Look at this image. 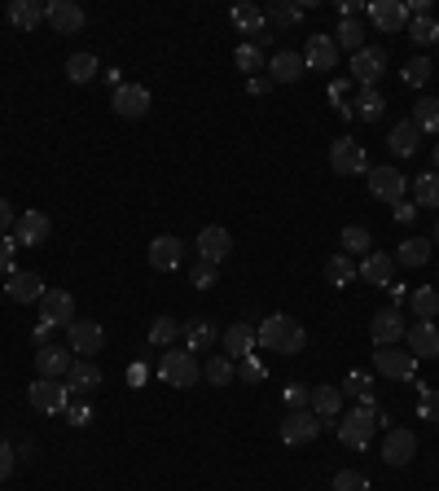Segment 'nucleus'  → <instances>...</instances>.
<instances>
[{
  "mask_svg": "<svg viewBox=\"0 0 439 491\" xmlns=\"http://www.w3.org/2000/svg\"><path fill=\"white\" fill-rule=\"evenodd\" d=\"M229 18H233V26L246 31V35H260V31H264V9H260V5H233Z\"/></svg>",
  "mask_w": 439,
  "mask_h": 491,
  "instance_id": "37",
  "label": "nucleus"
},
{
  "mask_svg": "<svg viewBox=\"0 0 439 491\" xmlns=\"http://www.w3.org/2000/svg\"><path fill=\"white\" fill-rule=\"evenodd\" d=\"M277 435H281V443H291V447H299V443H312L321 435V417L312 413V408H291Z\"/></svg>",
  "mask_w": 439,
  "mask_h": 491,
  "instance_id": "8",
  "label": "nucleus"
},
{
  "mask_svg": "<svg viewBox=\"0 0 439 491\" xmlns=\"http://www.w3.org/2000/svg\"><path fill=\"white\" fill-rule=\"evenodd\" d=\"M5 290H9L14 303H40V298H45V276H40V272L18 268V272H9Z\"/></svg>",
  "mask_w": 439,
  "mask_h": 491,
  "instance_id": "24",
  "label": "nucleus"
},
{
  "mask_svg": "<svg viewBox=\"0 0 439 491\" xmlns=\"http://www.w3.org/2000/svg\"><path fill=\"white\" fill-rule=\"evenodd\" d=\"M334 45L347 53H361L365 49V26H361V18H342L339 23V35H334Z\"/></svg>",
  "mask_w": 439,
  "mask_h": 491,
  "instance_id": "38",
  "label": "nucleus"
},
{
  "mask_svg": "<svg viewBox=\"0 0 439 491\" xmlns=\"http://www.w3.org/2000/svg\"><path fill=\"white\" fill-rule=\"evenodd\" d=\"M373 430H378V421H373V408H365V404H356L352 413L339 417V439H342V447H352V452H365L369 439H373Z\"/></svg>",
  "mask_w": 439,
  "mask_h": 491,
  "instance_id": "3",
  "label": "nucleus"
},
{
  "mask_svg": "<svg viewBox=\"0 0 439 491\" xmlns=\"http://www.w3.org/2000/svg\"><path fill=\"white\" fill-rule=\"evenodd\" d=\"M404 334H409V320H404V312L391 303V307H383V312H373V320H369V338H373V346H400L404 343Z\"/></svg>",
  "mask_w": 439,
  "mask_h": 491,
  "instance_id": "6",
  "label": "nucleus"
},
{
  "mask_svg": "<svg viewBox=\"0 0 439 491\" xmlns=\"http://www.w3.org/2000/svg\"><path fill=\"white\" fill-rule=\"evenodd\" d=\"M413 215H417L413 202H395V220H400V224H413Z\"/></svg>",
  "mask_w": 439,
  "mask_h": 491,
  "instance_id": "59",
  "label": "nucleus"
},
{
  "mask_svg": "<svg viewBox=\"0 0 439 491\" xmlns=\"http://www.w3.org/2000/svg\"><path fill=\"white\" fill-rule=\"evenodd\" d=\"M369 386H373V382H369V373H347V382H342L339 391L352 395V399H356V404H365V408H378V404H373V395H369Z\"/></svg>",
  "mask_w": 439,
  "mask_h": 491,
  "instance_id": "43",
  "label": "nucleus"
},
{
  "mask_svg": "<svg viewBox=\"0 0 439 491\" xmlns=\"http://www.w3.org/2000/svg\"><path fill=\"white\" fill-rule=\"evenodd\" d=\"M356 281H369V286L387 290L391 281H395V255H383V250H369L365 259H361V268H356Z\"/></svg>",
  "mask_w": 439,
  "mask_h": 491,
  "instance_id": "16",
  "label": "nucleus"
},
{
  "mask_svg": "<svg viewBox=\"0 0 439 491\" xmlns=\"http://www.w3.org/2000/svg\"><path fill=\"white\" fill-rule=\"evenodd\" d=\"M66 338H71V351H79V360H88V356H97L101 346H106V329H101L97 320H71Z\"/></svg>",
  "mask_w": 439,
  "mask_h": 491,
  "instance_id": "12",
  "label": "nucleus"
},
{
  "mask_svg": "<svg viewBox=\"0 0 439 491\" xmlns=\"http://www.w3.org/2000/svg\"><path fill=\"white\" fill-rule=\"evenodd\" d=\"M9 23L18 31H36L45 23V5L40 0H9Z\"/></svg>",
  "mask_w": 439,
  "mask_h": 491,
  "instance_id": "30",
  "label": "nucleus"
},
{
  "mask_svg": "<svg viewBox=\"0 0 439 491\" xmlns=\"http://www.w3.org/2000/svg\"><path fill=\"white\" fill-rule=\"evenodd\" d=\"M369 23L378 26V31H387V35H395V31H409V5H400V0H369Z\"/></svg>",
  "mask_w": 439,
  "mask_h": 491,
  "instance_id": "11",
  "label": "nucleus"
},
{
  "mask_svg": "<svg viewBox=\"0 0 439 491\" xmlns=\"http://www.w3.org/2000/svg\"><path fill=\"white\" fill-rule=\"evenodd\" d=\"M303 62H308V71H334V66H339V45H334V35H308Z\"/></svg>",
  "mask_w": 439,
  "mask_h": 491,
  "instance_id": "25",
  "label": "nucleus"
},
{
  "mask_svg": "<svg viewBox=\"0 0 439 491\" xmlns=\"http://www.w3.org/2000/svg\"><path fill=\"white\" fill-rule=\"evenodd\" d=\"M383 105H387V101H383L378 88H361L356 101H352V115H361L365 123H373V119H383Z\"/></svg>",
  "mask_w": 439,
  "mask_h": 491,
  "instance_id": "36",
  "label": "nucleus"
},
{
  "mask_svg": "<svg viewBox=\"0 0 439 491\" xmlns=\"http://www.w3.org/2000/svg\"><path fill=\"white\" fill-rule=\"evenodd\" d=\"M75 365V356L66 351V346H40L36 351V368H40V377H66V368Z\"/></svg>",
  "mask_w": 439,
  "mask_h": 491,
  "instance_id": "27",
  "label": "nucleus"
},
{
  "mask_svg": "<svg viewBox=\"0 0 439 491\" xmlns=\"http://www.w3.org/2000/svg\"><path fill=\"white\" fill-rule=\"evenodd\" d=\"M62 382H66V391L71 395H93L101 386V368L93 365V360H75Z\"/></svg>",
  "mask_w": 439,
  "mask_h": 491,
  "instance_id": "26",
  "label": "nucleus"
},
{
  "mask_svg": "<svg viewBox=\"0 0 439 491\" xmlns=\"http://www.w3.org/2000/svg\"><path fill=\"white\" fill-rule=\"evenodd\" d=\"M158 377H163L168 386L189 391V386H198V377H202V365L194 360V351H163V360H158Z\"/></svg>",
  "mask_w": 439,
  "mask_h": 491,
  "instance_id": "4",
  "label": "nucleus"
},
{
  "mask_svg": "<svg viewBox=\"0 0 439 491\" xmlns=\"http://www.w3.org/2000/svg\"><path fill=\"white\" fill-rule=\"evenodd\" d=\"M233 62H238V71H246L250 79H255V71H269V57H264V49L260 45H238V53H233Z\"/></svg>",
  "mask_w": 439,
  "mask_h": 491,
  "instance_id": "39",
  "label": "nucleus"
},
{
  "mask_svg": "<svg viewBox=\"0 0 439 491\" xmlns=\"http://www.w3.org/2000/svg\"><path fill=\"white\" fill-rule=\"evenodd\" d=\"M45 23H49L57 35H75V31L84 26V9H79L75 0H49V5H45Z\"/></svg>",
  "mask_w": 439,
  "mask_h": 491,
  "instance_id": "20",
  "label": "nucleus"
},
{
  "mask_svg": "<svg viewBox=\"0 0 439 491\" xmlns=\"http://www.w3.org/2000/svg\"><path fill=\"white\" fill-rule=\"evenodd\" d=\"M413 206H431V211H439V172L413 175Z\"/></svg>",
  "mask_w": 439,
  "mask_h": 491,
  "instance_id": "33",
  "label": "nucleus"
},
{
  "mask_svg": "<svg viewBox=\"0 0 439 491\" xmlns=\"http://www.w3.org/2000/svg\"><path fill=\"white\" fill-rule=\"evenodd\" d=\"M373 368H378L383 377H391V382H413L417 356L409 346H378V351H373Z\"/></svg>",
  "mask_w": 439,
  "mask_h": 491,
  "instance_id": "5",
  "label": "nucleus"
},
{
  "mask_svg": "<svg viewBox=\"0 0 439 491\" xmlns=\"http://www.w3.org/2000/svg\"><path fill=\"white\" fill-rule=\"evenodd\" d=\"M404 346L417 360H439V325L435 320H413L409 334H404Z\"/></svg>",
  "mask_w": 439,
  "mask_h": 491,
  "instance_id": "13",
  "label": "nucleus"
},
{
  "mask_svg": "<svg viewBox=\"0 0 439 491\" xmlns=\"http://www.w3.org/2000/svg\"><path fill=\"white\" fill-rule=\"evenodd\" d=\"M325 281H330V286H352V281H356V264H352V255H330V259H325Z\"/></svg>",
  "mask_w": 439,
  "mask_h": 491,
  "instance_id": "35",
  "label": "nucleus"
},
{
  "mask_svg": "<svg viewBox=\"0 0 439 491\" xmlns=\"http://www.w3.org/2000/svg\"><path fill=\"white\" fill-rule=\"evenodd\" d=\"M264 373H269V368L260 365L255 356H246V360H238V382H250V386H255V382H264Z\"/></svg>",
  "mask_w": 439,
  "mask_h": 491,
  "instance_id": "51",
  "label": "nucleus"
},
{
  "mask_svg": "<svg viewBox=\"0 0 439 491\" xmlns=\"http://www.w3.org/2000/svg\"><path fill=\"white\" fill-rule=\"evenodd\" d=\"M9 474H14V447H9V443L0 439V483H5Z\"/></svg>",
  "mask_w": 439,
  "mask_h": 491,
  "instance_id": "56",
  "label": "nucleus"
},
{
  "mask_svg": "<svg viewBox=\"0 0 439 491\" xmlns=\"http://www.w3.org/2000/svg\"><path fill=\"white\" fill-rule=\"evenodd\" d=\"M413 456H417V435L413 430H391L387 439H383V461H387L391 469H404Z\"/></svg>",
  "mask_w": 439,
  "mask_h": 491,
  "instance_id": "22",
  "label": "nucleus"
},
{
  "mask_svg": "<svg viewBox=\"0 0 439 491\" xmlns=\"http://www.w3.org/2000/svg\"><path fill=\"white\" fill-rule=\"evenodd\" d=\"M417 413H422L426 421H439V391H431V386H426V391H422V399H417Z\"/></svg>",
  "mask_w": 439,
  "mask_h": 491,
  "instance_id": "53",
  "label": "nucleus"
},
{
  "mask_svg": "<svg viewBox=\"0 0 439 491\" xmlns=\"http://www.w3.org/2000/svg\"><path fill=\"white\" fill-rule=\"evenodd\" d=\"M409 303H413V316L417 320H435L439 316V290H431V286L413 290V295H409Z\"/></svg>",
  "mask_w": 439,
  "mask_h": 491,
  "instance_id": "42",
  "label": "nucleus"
},
{
  "mask_svg": "<svg viewBox=\"0 0 439 491\" xmlns=\"http://www.w3.org/2000/svg\"><path fill=\"white\" fill-rule=\"evenodd\" d=\"M202 377H207L211 386H229V382L238 377V368H233V360H229V356H220V351H216V356L202 365Z\"/></svg>",
  "mask_w": 439,
  "mask_h": 491,
  "instance_id": "40",
  "label": "nucleus"
},
{
  "mask_svg": "<svg viewBox=\"0 0 439 491\" xmlns=\"http://www.w3.org/2000/svg\"><path fill=\"white\" fill-rule=\"evenodd\" d=\"M281 399H286V408H308V404H312V391H308L303 382H291V386L281 391Z\"/></svg>",
  "mask_w": 439,
  "mask_h": 491,
  "instance_id": "52",
  "label": "nucleus"
},
{
  "mask_svg": "<svg viewBox=\"0 0 439 491\" xmlns=\"http://www.w3.org/2000/svg\"><path fill=\"white\" fill-rule=\"evenodd\" d=\"M101 75L110 79V93H115V88H123V71H119V66H106V71H101Z\"/></svg>",
  "mask_w": 439,
  "mask_h": 491,
  "instance_id": "61",
  "label": "nucleus"
},
{
  "mask_svg": "<svg viewBox=\"0 0 439 491\" xmlns=\"http://www.w3.org/2000/svg\"><path fill=\"white\" fill-rule=\"evenodd\" d=\"M435 246H439V228H435Z\"/></svg>",
  "mask_w": 439,
  "mask_h": 491,
  "instance_id": "63",
  "label": "nucleus"
},
{
  "mask_svg": "<svg viewBox=\"0 0 439 491\" xmlns=\"http://www.w3.org/2000/svg\"><path fill=\"white\" fill-rule=\"evenodd\" d=\"M431 237H409V242L395 246V264L400 268H422V264H431Z\"/></svg>",
  "mask_w": 439,
  "mask_h": 491,
  "instance_id": "29",
  "label": "nucleus"
},
{
  "mask_svg": "<svg viewBox=\"0 0 439 491\" xmlns=\"http://www.w3.org/2000/svg\"><path fill=\"white\" fill-rule=\"evenodd\" d=\"M264 18H272V23H281V26H294V23H303V5L277 0V5H269V9H264Z\"/></svg>",
  "mask_w": 439,
  "mask_h": 491,
  "instance_id": "46",
  "label": "nucleus"
},
{
  "mask_svg": "<svg viewBox=\"0 0 439 491\" xmlns=\"http://www.w3.org/2000/svg\"><path fill=\"white\" fill-rule=\"evenodd\" d=\"M185 264V242L180 237H171V233H163V237H154L149 242V268L154 272H171Z\"/></svg>",
  "mask_w": 439,
  "mask_h": 491,
  "instance_id": "18",
  "label": "nucleus"
},
{
  "mask_svg": "<svg viewBox=\"0 0 439 491\" xmlns=\"http://www.w3.org/2000/svg\"><path fill=\"white\" fill-rule=\"evenodd\" d=\"M14 224H18V215H14V206H9V202L0 197V237H5V233H14Z\"/></svg>",
  "mask_w": 439,
  "mask_h": 491,
  "instance_id": "55",
  "label": "nucleus"
},
{
  "mask_svg": "<svg viewBox=\"0 0 439 491\" xmlns=\"http://www.w3.org/2000/svg\"><path fill=\"white\" fill-rule=\"evenodd\" d=\"M269 88H272L269 75H255V79H246V93H250V97H264Z\"/></svg>",
  "mask_w": 439,
  "mask_h": 491,
  "instance_id": "57",
  "label": "nucleus"
},
{
  "mask_svg": "<svg viewBox=\"0 0 439 491\" xmlns=\"http://www.w3.org/2000/svg\"><path fill=\"white\" fill-rule=\"evenodd\" d=\"M66 421H71V426H88V421H93V413H88L84 404H71V408H66Z\"/></svg>",
  "mask_w": 439,
  "mask_h": 491,
  "instance_id": "58",
  "label": "nucleus"
},
{
  "mask_svg": "<svg viewBox=\"0 0 439 491\" xmlns=\"http://www.w3.org/2000/svg\"><path fill=\"white\" fill-rule=\"evenodd\" d=\"M180 338V320L176 316H158L149 325V346H171Z\"/></svg>",
  "mask_w": 439,
  "mask_h": 491,
  "instance_id": "44",
  "label": "nucleus"
},
{
  "mask_svg": "<svg viewBox=\"0 0 439 491\" xmlns=\"http://www.w3.org/2000/svg\"><path fill=\"white\" fill-rule=\"evenodd\" d=\"M14 250H18V237H14V233H5V237H0V268H5V272H18V268H14Z\"/></svg>",
  "mask_w": 439,
  "mask_h": 491,
  "instance_id": "54",
  "label": "nucleus"
},
{
  "mask_svg": "<svg viewBox=\"0 0 439 491\" xmlns=\"http://www.w3.org/2000/svg\"><path fill=\"white\" fill-rule=\"evenodd\" d=\"M93 75H101V62L93 53H75L71 62H66V79H71V84H88Z\"/></svg>",
  "mask_w": 439,
  "mask_h": 491,
  "instance_id": "41",
  "label": "nucleus"
},
{
  "mask_svg": "<svg viewBox=\"0 0 439 491\" xmlns=\"http://www.w3.org/2000/svg\"><path fill=\"white\" fill-rule=\"evenodd\" d=\"M431 71H435V66H431V57H413V62L404 66V84H413V88H422V84L431 79Z\"/></svg>",
  "mask_w": 439,
  "mask_h": 491,
  "instance_id": "48",
  "label": "nucleus"
},
{
  "mask_svg": "<svg viewBox=\"0 0 439 491\" xmlns=\"http://www.w3.org/2000/svg\"><path fill=\"white\" fill-rule=\"evenodd\" d=\"M180 334H185V351H207V346L220 343L216 325H207V320H194V325H185Z\"/></svg>",
  "mask_w": 439,
  "mask_h": 491,
  "instance_id": "34",
  "label": "nucleus"
},
{
  "mask_svg": "<svg viewBox=\"0 0 439 491\" xmlns=\"http://www.w3.org/2000/svg\"><path fill=\"white\" fill-rule=\"evenodd\" d=\"M330 167L339 175H369V154L361 141H352V136H339L334 145H330Z\"/></svg>",
  "mask_w": 439,
  "mask_h": 491,
  "instance_id": "7",
  "label": "nucleus"
},
{
  "mask_svg": "<svg viewBox=\"0 0 439 491\" xmlns=\"http://www.w3.org/2000/svg\"><path fill=\"white\" fill-rule=\"evenodd\" d=\"M404 189H409V180L395 172V167H369V194L383 197V202H404Z\"/></svg>",
  "mask_w": 439,
  "mask_h": 491,
  "instance_id": "15",
  "label": "nucleus"
},
{
  "mask_svg": "<svg viewBox=\"0 0 439 491\" xmlns=\"http://www.w3.org/2000/svg\"><path fill=\"white\" fill-rule=\"evenodd\" d=\"M216 276H220V268H216V264H202V259H198L194 272H189L194 290H211V286H216Z\"/></svg>",
  "mask_w": 439,
  "mask_h": 491,
  "instance_id": "49",
  "label": "nucleus"
},
{
  "mask_svg": "<svg viewBox=\"0 0 439 491\" xmlns=\"http://www.w3.org/2000/svg\"><path fill=\"white\" fill-rule=\"evenodd\" d=\"M369 246H373L369 228H361V224H347L342 228V255H369Z\"/></svg>",
  "mask_w": 439,
  "mask_h": 491,
  "instance_id": "45",
  "label": "nucleus"
},
{
  "mask_svg": "<svg viewBox=\"0 0 439 491\" xmlns=\"http://www.w3.org/2000/svg\"><path fill=\"white\" fill-rule=\"evenodd\" d=\"M417 145H422V132H417V127H413L409 119H404V123H395V127H391L387 149L395 154V158H413Z\"/></svg>",
  "mask_w": 439,
  "mask_h": 491,
  "instance_id": "28",
  "label": "nucleus"
},
{
  "mask_svg": "<svg viewBox=\"0 0 439 491\" xmlns=\"http://www.w3.org/2000/svg\"><path fill=\"white\" fill-rule=\"evenodd\" d=\"M194 246H198V259H202V264H216L220 268V259H229V250H233V237H229V228L211 224V228L198 233Z\"/></svg>",
  "mask_w": 439,
  "mask_h": 491,
  "instance_id": "17",
  "label": "nucleus"
},
{
  "mask_svg": "<svg viewBox=\"0 0 439 491\" xmlns=\"http://www.w3.org/2000/svg\"><path fill=\"white\" fill-rule=\"evenodd\" d=\"M26 399H31V408H36V413H45V417H53V413H66V408H71V391H66V382H62V377H36V382L26 386Z\"/></svg>",
  "mask_w": 439,
  "mask_h": 491,
  "instance_id": "2",
  "label": "nucleus"
},
{
  "mask_svg": "<svg viewBox=\"0 0 439 491\" xmlns=\"http://www.w3.org/2000/svg\"><path fill=\"white\" fill-rule=\"evenodd\" d=\"M409 35H413L417 45H435V40H439V23H435V18H409Z\"/></svg>",
  "mask_w": 439,
  "mask_h": 491,
  "instance_id": "47",
  "label": "nucleus"
},
{
  "mask_svg": "<svg viewBox=\"0 0 439 491\" xmlns=\"http://www.w3.org/2000/svg\"><path fill=\"white\" fill-rule=\"evenodd\" d=\"M334 491H369V478L356 469H342V474H334Z\"/></svg>",
  "mask_w": 439,
  "mask_h": 491,
  "instance_id": "50",
  "label": "nucleus"
},
{
  "mask_svg": "<svg viewBox=\"0 0 439 491\" xmlns=\"http://www.w3.org/2000/svg\"><path fill=\"white\" fill-rule=\"evenodd\" d=\"M224 356L229 360H246V356H255V343H260V329L250 325V320H238V325H229L224 329Z\"/></svg>",
  "mask_w": 439,
  "mask_h": 491,
  "instance_id": "14",
  "label": "nucleus"
},
{
  "mask_svg": "<svg viewBox=\"0 0 439 491\" xmlns=\"http://www.w3.org/2000/svg\"><path fill=\"white\" fill-rule=\"evenodd\" d=\"M40 316H45L49 329H66V325L75 320V298L66 295V290H45V298H40Z\"/></svg>",
  "mask_w": 439,
  "mask_h": 491,
  "instance_id": "19",
  "label": "nucleus"
},
{
  "mask_svg": "<svg viewBox=\"0 0 439 491\" xmlns=\"http://www.w3.org/2000/svg\"><path fill=\"white\" fill-rule=\"evenodd\" d=\"M110 105H115L119 119H146L149 115V88L146 84H123V88L110 93Z\"/></svg>",
  "mask_w": 439,
  "mask_h": 491,
  "instance_id": "10",
  "label": "nucleus"
},
{
  "mask_svg": "<svg viewBox=\"0 0 439 491\" xmlns=\"http://www.w3.org/2000/svg\"><path fill=\"white\" fill-rule=\"evenodd\" d=\"M383 75H387V53L378 49V45H365L361 53H352V79L361 88H373Z\"/></svg>",
  "mask_w": 439,
  "mask_h": 491,
  "instance_id": "9",
  "label": "nucleus"
},
{
  "mask_svg": "<svg viewBox=\"0 0 439 491\" xmlns=\"http://www.w3.org/2000/svg\"><path fill=\"white\" fill-rule=\"evenodd\" d=\"M422 136H439V97H422L413 105V119H409Z\"/></svg>",
  "mask_w": 439,
  "mask_h": 491,
  "instance_id": "31",
  "label": "nucleus"
},
{
  "mask_svg": "<svg viewBox=\"0 0 439 491\" xmlns=\"http://www.w3.org/2000/svg\"><path fill=\"white\" fill-rule=\"evenodd\" d=\"M435 172H439V145H435Z\"/></svg>",
  "mask_w": 439,
  "mask_h": 491,
  "instance_id": "62",
  "label": "nucleus"
},
{
  "mask_svg": "<svg viewBox=\"0 0 439 491\" xmlns=\"http://www.w3.org/2000/svg\"><path fill=\"white\" fill-rule=\"evenodd\" d=\"M369 5H361V0H342V18H361Z\"/></svg>",
  "mask_w": 439,
  "mask_h": 491,
  "instance_id": "60",
  "label": "nucleus"
},
{
  "mask_svg": "<svg viewBox=\"0 0 439 491\" xmlns=\"http://www.w3.org/2000/svg\"><path fill=\"white\" fill-rule=\"evenodd\" d=\"M53 233V224L45 211H18V224H14V237L18 246H45Z\"/></svg>",
  "mask_w": 439,
  "mask_h": 491,
  "instance_id": "21",
  "label": "nucleus"
},
{
  "mask_svg": "<svg viewBox=\"0 0 439 491\" xmlns=\"http://www.w3.org/2000/svg\"><path fill=\"white\" fill-rule=\"evenodd\" d=\"M308 408H312L321 421H334V417H339V408H342V391H339V386H317Z\"/></svg>",
  "mask_w": 439,
  "mask_h": 491,
  "instance_id": "32",
  "label": "nucleus"
},
{
  "mask_svg": "<svg viewBox=\"0 0 439 491\" xmlns=\"http://www.w3.org/2000/svg\"><path fill=\"white\" fill-rule=\"evenodd\" d=\"M308 75V62H303V53L294 49H281L269 57V79L272 84H299Z\"/></svg>",
  "mask_w": 439,
  "mask_h": 491,
  "instance_id": "23",
  "label": "nucleus"
},
{
  "mask_svg": "<svg viewBox=\"0 0 439 491\" xmlns=\"http://www.w3.org/2000/svg\"><path fill=\"white\" fill-rule=\"evenodd\" d=\"M260 346L264 351H281V356H299L308 346V329L294 316H264L260 320Z\"/></svg>",
  "mask_w": 439,
  "mask_h": 491,
  "instance_id": "1",
  "label": "nucleus"
}]
</instances>
